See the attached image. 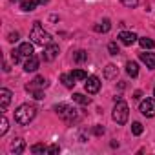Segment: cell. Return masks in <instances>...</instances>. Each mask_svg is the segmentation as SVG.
<instances>
[{
  "label": "cell",
  "instance_id": "1",
  "mask_svg": "<svg viewBox=\"0 0 155 155\" xmlns=\"http://www.w3.org/2000/svg\"><path fill=\"white\" fill-rule=\"evenodd\" d=\"M29 38H31V42L37 44V46H48V44H51V35L40 26V22H35V24H33L31 33H29Z\"/></svg>",
  "mask_w": 155,
  "mask_h": 155
},
{
  "label": "cell",
  "instance_id": "2",
  "mask_svg": "<svg viewBox=\"0 0 155 155\" xmlns=\"http://www.w3.org/2000/svg\"><path fill=\"white\" fill-rule=\"evenodd\" d=\"M35 115H37V108L33 104H22L15 111V120L18 124H22V126H26L35 119Z\"/></svg>",
  "mask_w": 155,
  "mask_h": 155
},
{
  "label": "cell",
  "instance_id": "3",
  "mask_svg": "<svg viewBox=\"0 0 155 155\" xmlns=\"http://www.w3.org/2000/svg\"><path fill=\"white\" fill-rule=\"evenodd\" d=\"M55 111H57V115H58L64 122H68V124H73V122L79 120V111H77L73 106H69V104H57V106H55Z\"/></svg>",
  "mask_w": 155,
  "mask_h": 155
},
{
  "label": "cell",
  "instance_id": "4",
  "mask_svg": "<svg viewBox=\"0 0 155 155\" xmlns=\"http://www.w3.org/2000/svg\"><path fill=\"white\" fill-rule=\"evenodd\" d=\"M128 113H130L128 104L119 99V101L115 102V108H113V120H115L117 124H124V122L128 120Z\"/></svg>",
  "mask_w": 155,
  "mask_h": 155
},
{
  "label": "cell",
  "instance_id": "5",
  "mask_svg": "<svg viewBox=\"0 0 155 155\" xmlns=\"http://www.w3.org/2000/svg\"><path fill=\"white\" fill-rule=\"evenodd\" d=\"M139 111H140L144 117H153V115H155V99H151V97L144 99V101L140 102V106H139Z\"/></svg>",
  "mask_w": 155,
  "mask_h": 155
},
{
  "label": "cell",
  "instance_id": "6",
  "mask_svg": "<svg viewBox=\"0 0 155 155\" xmlns=\"http://www.w3.org/2000/svg\"><path fill=\"white\" fill-rule=\"evenodd\" d=\"M48 81L44 79V77H35V79L29 82V84H26V91H35V90H44V88H48Z\"/></svg>",
  "mask_w": 155,
  "mask_h": 155
},
{
  "label": "cell",
  "instance_id": "7",
  "mask_svg": "<svg viewBox=\"0 0 155 155\" xmlns=\"http://www.w3.org/2000/svg\"><path fill=\"white\" fill-rule=\"evenodd\" d=\"M84 88H86V91H88V93H91V95H93V93H97V91L101 90V79H99V77H95V75L88 77Z\"/></svg>",
  "mask_w": 155,
  "mask_h": 155
},
{
  "label": "cell",
  "instance_id": "8",
  "mask_svg": "<svg viewBox=\"0 0 155 155\" xmlns=\"http://www.w3.org/2000/svg\"><path fill=\"white\" fill-rule=\"evenodd\" d=\"M58 57V46L57 44H48L46 46V49H44V60H48V62H51V60H55Z\"/></svg>",
  "mask_w": 155,
  "mask_h": 155
},
{
  "label": "cell",
  "instance_id": "9",
  "mask_svg": "<svg viewBox=\"0 0 155 155\" xmlns=\"http://www.w3.org/2000/svg\"><path fill=\"white\" fill-rule=\"evenodd\" d=\"M9 102H11V91L8 88H2V90H0V110L6 111V108L9 106Z\"/></svg>",
  "mask_w": 155,
  "mask_h": 155
},
{
  "label": "cell",
  "instance_id": "10",
  "mask_svg": "<svg viewBox=\"0 0 155 155\" xmlns=\"http://www.w3.org/2000/svg\"><path fill=\"white\" fill-rule=\"evenodd\" d=\"M137 38H139V37H137L135 33H131V31H120V33H119V40H120L124 46H131Z\"/></svg>",
  "mask_w": 155,
  "mask_h": 155
},
{
  "label": "cell",
  "instance_id": "11",
  "mask_svg": "<svg viewBox=\"0 0 155 155\" xmlns=\"http://www.w3.org/2000/svg\"><path fill=\"white\" fill-rule=\"evenodd\" d=\"M24 150H26V142H24L22 139H15V140L11 142V146H9V151H11L13 155H20Z\"/></svg>",
  "mask_w": 155,
  "mask_h": 155
},
{
  "label": "cell",
  "instance_id": "12",
  "mask_svg": "<svg viewBox=\"0 0 155 155\" xmlns=\"http://www.w3.org/2000/svg\"><path fill=\"white\" fill-rule=\"evenodd\" d=\"M38 64H40L38 58H37L35 55H31V57H28V60L24 62V71H28V73H29V71H37V69H38Z\"/></svg>",
  "mask_w": 155,
  "mask_h": 155
},
{
  "label": "cell",
  "instance_id": "13",
  "mask_svg": "<svg viewBox=\"0 0 155 155\" xmlns=\"http://www.w3.org/2000/svg\"><path fill=\"white\" fill-rule=\"evenodd\" d=\"M140 60L146 64V68L155 69V53H140Z\"/></svg>",
  "mask_w": 155,
  "mask_h": 155
},
{
  "label": "cell",
  "instance_id": "14",
  "mask_svg": "<svg viewBox=\"0 0 155 155\" xmlns=\"http://www.w3.org/2000/svg\"><path fill=\"white\" fill-rule=\"evenodd\" d=\"M117 75H119V69H117V66L115 64H108L106 68H104V77L106 79H117Z\"/></svg>",
  "mask_w": 155,
  "mask_h": 155
},
{
  "label": "cell",
  "instance_id": "15",
  "mask_svg": "<svg viewBox=\"0 0 155 155\" xmlns=\"http://www.w3.org/2000/svg\"><path fill=\"white\" fill-rule=\"evenodd\" d=\"M110 29H111V22H110L108 18H104L101 24L95 26V31H97V33H108Z\"/></svg>",
  "mask_w": 155,
  "mask_h": 155
},
{
  "label": "cell",
  "instance_id": "16",
  "mask_svg": "<svg viewBox=\"0 0 155 155\" xmlns=\"http://www.w3.org/2000/svg\"><path fill=\"white\" fill-rule=\"evenodd\" d=\"M38 6V0H24V2H22V11H35V8Z\"/></svg>",
  "mask_w": 155,
  "mask_h": 155
},
{
  "label": "cell",
  "instance_id": "17",
  "mask_svg": "<svg viewBox=\"0 0 155 155\" xmlns=\"http://www.w3.org/2000/svg\"><path fill=\"white\" fill-rule=\"evenodd\" d=\"M20 53H22V57H31L33 55V44H29V42H24V44H20Z\"/></svg>",
  "mask_w": 155,
  "mask_h": 155
},
{
  "label": "cell",
  "instance_id": "18",
  "mask_svg": "<svg viewBox=\"0 0 155 155\" xmlns=\"http://www.w3.org/2000/svg\"><path fill=\"white\" fill-rule=\"evenodd\" d=\"M126 73L130 75V77H137L139 75V66H137V62H126Z\"/></svg>",
  "mask_w": 155,
  "mask_h": 155
},
{
  "label": "cell",
  "instance_id": "19",
  "mask_svg": "<svg viewBox=\"0 0 155 155\" xmlns=\"http://www.w3.org/2000/svg\"><path fill=\"white\" fill-rule=\"evenodd\" d=\"M139 44H140V48H142V49H153V48H155V42H153L151 38H148V37L139 38Z\"/></svg>",
  "mask_w": 155,
  "mask_h": 155
},
{
  "label": "cell",
  "instance_id": "20",
  "mask_svg": "<svg viewBox=\"0 0 155 155\" xmlns=\"http://www.w3.org/2000/svg\"><path fill=\"white\" fill-rule=\"evenodd\" d=\"M73 101L79 102V104H82V106H88V104L91 102V99L86 97V95H82V93H75V95H73Z\"/></svg>",
  "mask_w": 155,
  "mask_h": 155
},
{
  "label": "cell",
  "instance_id": "21",
  "mask_svg": "<svg viewBox=\"0 0 155 155\" xmlns=\"http://www.w3.org/2000/svg\"><path fill=\"white\" fill-rule=\"evenodd\" d=\"M71 77H73L75 81H86V79H88V75H86L84 69H73V71H71Z\"/></svg>",
  "mask_w": 155,
  "mask_h": 155
},
{
  "label": "cell",
  "instance_id": "22",
  "mask_svg": "<svg viewBox=\"0 0 155 155\" xmlns=\"http://www.w3.org/2000/svg\"><path fill=\"white\" fill-rule=\"evenodd\" d=\"M60 81H62V82H64V86H66V88H69V90L75 86V79H73L71 75H68V73H64V75L60 77Z\"/></svg>",
  "mask_w": 155,
  "mask_h": 155
},
{
  "label": "cell",
  "instance_id": "23",
  "mask_svg": "<svg viewBox=\"0 0 155 155\" xmlns=\"http://www.w3.org/2000/svg\"><path fill=\"white\" fill-rule=\"evenodd\" d=\"M73 60L79 62V64H81V62H86V60H88V53H86L84 49H79V51L73 55Z\"/></svg>",
  "mask_w": 155,
  "mask_h": 155
},
{
  "label": "cell",
  "instance_id": "24",
  "mask_svg": "<svg viewBox=\"0 0 155 155\" xmlns=\"http://www.w3.org/2000/svg\"><path fill=\"white\" fill-rule=\"evenodd\" d=\"M8 128H9V122H8L6 115H2V119H0V135H6Z\"/></svg>",
  "mask_w": 155,
  "mask_h": 155
},
{
  "label": "cell",
  "instance_id": "25",
  "mask_svg": "<svg viewBox=\"0 0 155 155\" xmlns=\"http://www.w3.org/2000/svg\"><path fill=\"white\" fill-rule=\"evenodd\" d=\"M48 150H49V148L44 146V144H33V146H31V151H33V153H48Z\"/></svg>",
  "mask_w": 155,
  "mask_h": 155
},
{
  "label": "cell",
  "instance_id": "26",
  "mask_svg": "<svg viewBox=\"0 0 155 155\" xmlns=\"http://www.w3.org/2000/svg\"><path fill=\"white\" fill-rule=\"evenodd\" d=\"M131 133L133 135H140L142 133V124L140 122H133L131 124Z\"/></svg>",
  "mask_w": 155,
  "mask_h": 155
},
{
  "label": "cell",
  "instance_id": "27",
  "mask_svg": "<svg viewBox=\"0 0 155 155\" xmlns=\"http://www.w3.org/2000/svg\"><path fill=\"white\" fill-rule=\"evenodd\" d=\"M108 51H110V55H119V46H117V42H110V44H108Z\"/></svg>",
  "mask_w": 155,
  "mask_h": 155
},
{
  "label": "cell",
  "instance_id": "28",
  "mask_svg": "<svg viewBox=\"0 0 155 155\" xmlns=\"http://www.w3.org/2000/svg\"><path fill=\"white\" fill-rule=\"evenodd\" d=\"M11 58H13V62H15V64H18V62H20V58H22L20 49H13V51H11Z\"/></svg>",
  "mask_w": 155,
  "mask_h": 155
},
{
  "label": "cell",
  "instance_id": "29",
  "mask_svg": "<svg viewBox=\"0 0 155 155\" xmlns=\"http://www.w3.org/2000/svg\"><path fill=\"white\" fill-rule=\"evenodd\" d=\"M120 2L126 6V8H137V4H139V0H120Z\"/></svg>",
  "mask_w": 155,
  "mask_h": 155
},
{
  "label": "cell",
  "instance_id": "30",
  "mask_svg": "<svg viewBox=\"0 0 155 155\" xmlns=\"http://www.w3.org/2000/svg\"><path fill=\"white\" fill-rule=\"evenodd\" d=\"M31 93H33V97H35V99H37V101H42V99H44V97H46V95H44V91H42V90H35V91H31Z\"/></svg>",
  "mask_w": 155,
  "mask_h": 155
},
{
  "label": "cell",
  "instance_id": "31",
  "mask_svg": "<svg viewBox=\"0 0 155 155\" xmlns=\"http://www.w3.org/2000/svg\"><path fill=\"white\" fill-rule=\"evenodd\" d=\"M8 40H9V42H17V40H18V33H17V31H11V33L8 35Z\"/></svg>",
  "mask_w": 155,
  "mask_h": 155
},
{
  "label": "cell",
  "instance_id": "32",
  "mask_svg": "<svg viewBox=\"0 0 155 155\" xmlns=\"http://www.w3.org/2000/svg\"><path fill=\"white\" fill-rule=\"evenodd\" d=\"M60 151V146L58 144H53V146H49V150H48V153H51V155H55V153H58Z\"/></svg>",
  "mask_w": 155,
  "mask_h": 155
},
{
  "label": "cell",
  "instance_id": "33",
  "mask_svg": "<svg viewBox=\"0 0 155 155\" xmlns=\"http://www.w3.org/2000/svg\"><path fill=\"white\" fill-rule=\"evenodd\" d=\"M104 131H106L104 126H95V128H93V133H95V135H102Z\"/></svg>",
  "mask_w": 155,
  "mask_h": 155
},
{
  "label": "cell",
  "instance_id": "34",
  "mask_svg": "<svg viewBox=\"0 0 155 155\" xmlns=\"http://www.w3.org/2000/svg\"><path fill=\"white\" fill-rule=\"evenodd\" d=\"M140 97H142V93H140V91H135V97H133V99H140Z\"/></svg>",
  "mask_w": 155,
  "mask_h": 155
},
{
  "label": "cell",
  "instance_id": "35",
  "mask_svg": "<svg viewBox=\"0 0 155 155\" xmlns=\"http://www.w3.org/2000/svg\"><path fill=\"white\" fill-rule=\"evenodd\" d=\"M48 2H49V0H38V4H42V6H44V4H48Z\"/></svg>",
  "mask_w": 155,
  "mask_h": 155
},
{
  "label": "cell",
  "instance_id": "36",
  "mask_svg": "<svg viewBox=\"0 0 155 155\" xmlns=\"http://www.w3.org/2000/svg\"><path fill=\"white\" fill-rule=\"evenodd\" d=\"M11 2H24V0H11Z\"/></svg>",
  "mask_w": 155,
  "mask_h": 155
},
{
  "label": "cell",
  "instance_id": "37",
  "mask_svg": "<svg viewBox=\"0 0 155 155\" xmlns=\"http://www.w3.org/2000/svg\"><path fill=\"white\" fill-rule=\"evenodd\" d=\"M153 95H155V88H153Z\"/></svg>",
  "mask_w": 155,
  "mask_h": 155
}]
</instances>
